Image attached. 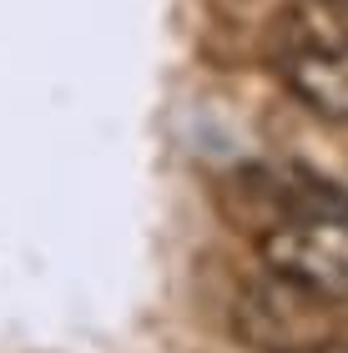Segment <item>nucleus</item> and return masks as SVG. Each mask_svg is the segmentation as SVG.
<instances>
[{
    "label": "nucleus",
    "instance_id": "obj_4",
    "mask_svg": "<svg viewBox=\"0 0 348 353\" xmlns=\"http://www.w3.org/2000/svg\"><path fill=\"white\" fill-rule=\"evenodd\" d=\"M293 353H348V348H323V343H308V348H293Z\"/></svg>",
    "mask_w": 348,
    "mask_h": 353
},
{
    "label": "nucleus",
    "instance_id": "obj_3",
    "mask_svg": "<svg viewBox=\"0 0 348 353\" xmlns=\"http://www.w3.org/2000/svg\"><path fill=\"white\" fill-rule=\"evenodd\" d=\"M283 283V278H278ZM288 293L293 283L283 288H258V293H247L243 303H237V333H243L247 343H258L267 353H293V348H308L313 333H318V313H283L288 308Z\"/></svg>",
    "mask_w": 348,
    "mask_h": 353
},
{
    "label": "nucleus",
    "instance_id": "obj_2",
    "mask_svg": "<svg viewBox=\"0 0 348 353\" xmlns=\"http://www.w3.org/2000/svg\"><path fill=\"white\" fill-rule=\"evenodd\" d=\"M278 71L318 117L348 121V46H338V41H288Z\"/></svg>",
    "mask_w": 348,
    "mask_h": 353
},
{
    "label": "nucleus",
    "instance_id": "obj_1",
    "mask_svg": "<svg viewBox=\"0 0 348 353\" xmlns=\"http://www.w3.org/2000/svg\"><path fill=\"white\" fill-rule=\"evenodd\" d=\"M288 197L293 212L258 237L267 272L323 303L348 298V192L308 176V187Z\"/></svg>",
    "mask_w": 348,
    "mask_h": 353
}]
</instances>
